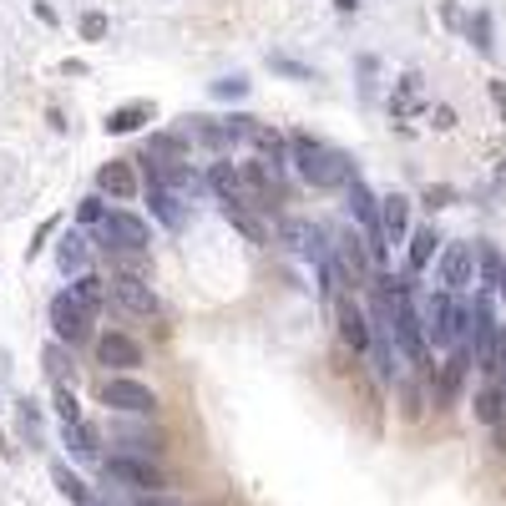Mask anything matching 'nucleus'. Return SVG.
Segmentation results:
<instances>
[{
	"label": "nucleus",
	"mask_w": 506,
	"mask_h": 506,
	"mask_svg": "<svg viewBox=\"0 0 506 506\" xmlns=\"http://www.w3.org/2000/svg\"><path fill=\"white\" fill-rule=\"evenodd\" d=\"M213 97H223V101H228V97H248V81H243V77H223V81H213Z\"/></svg>",
	"instance_id": "c756f323"
},
{
	"label": "nucleus",
	"mask_w": 506,
	"mask_h": 506,
	"mask_svg": "<svg viewBox=\"0 0 506 506\" xmlns=\"http://www.w3.org/2000/svg\"><path fill=\"white\" fill-rule=\"evenodd\" d=\"M147 198H153V213L167 223V228H183V208H177V193L163 183H147Z\"/></svg>",
	"instance_id": "393cba45"
},
{
	"label": "nucleus",
	"mask_w": 506,
	"mask_h": 506,
	"mask_svg": "<svg viewBox=\"0 0 506 506\" xmlns=\"http://www.w3.org/2000/svg\"><path fill=\"white\" fill-rule=\"evenodd\" d=\"M496 299H506V258H501V279H496Z\"/></svg>",
	"instance_id": "a19ab883"
},
{
	"label": "nucleus",
	"mask_w": 506,
	"mask_h": 506,
	"mask_svg": "<svg viewBox=\"0 0 506 506\" xmlns=\"http://www.w3.org/2000/svg\"><path fill=\"white\" fill-rule=\"evenodd\" d=\"M77 218L81 223H107V208H101V193H91V198L77 203Z\"/></svg>",
	"instance_id": "c85d7f7f"
},
{
	"label": "nucleus",
	"mask_w": 506,
	"mask_h": 506,
	"mask_svg": "<svg viewBox=\"0 0 506 506\" xmlns=\"http://www.w3.org/2000/svg\"><path fill=\"white\" fill-rule=\"evenodd\" d=\"M486 91H491L496 111H501V121H506V81H486Z\"/></svg>",
	"instance_id": "c9c22d12"
},
{
	"label": "nucleus",
	"mask_w": 506,
	"mask_h": 506,
	"mask_svg": "<svg viewBox=\"0 0 506 506\" xmlns=\"http://www.w3.org/2000/svg\"><path fill=\"white\" fill-rule=\"evenodd\" d=\"M334 269H340V279L350 289L370 284V248H364L360 233H344V238H340V264H334Z\"/></svg>",
	"instance_id": "9b49d317"
},
{
	"label": "nucleus",
	"mask_w": 506,
	"mask_h": 506,
	"mask_svg": "<svg viewBox=\"0 0 506 506\" xmlns=\"http://www.w3.org/2000/svg\"><path fill=\"white\" fill-rule=\"evenodd\" d=\"M142 121H153V101H132V107H117L107 117V132H137V127H142Z\"/></svg>",
	"instance_id": "5701e85b"
},
{
	"label": "nucleus",
	"mask_w": 506,
	"mask_h": 506,
	"mask_svg": "<svg viewBox=\"0 0 506 506\" xmlns=\"http://www.w3.org/2000/svg\"><path fill=\"white\" fill-rule=\"evenodd\" d=\"M132 506H187V501H177V496H167V491H147V496H137Z\"/></svg>",
	"instance_id": "f704fd0d"
},
{
	"label": "nucleus",
	"mask_w": 506,
	"mask_h": 506,
	"mask_svg": "<svg viewBox=\"0 0 506 506\" xmlns=\"http://www.w3.org/2000/svg\"><path fill=\"white\" fill-rule=\"evenodd\" d=\"M71 294H77V304L87 309V314H101V309H107V299H111V289H107V279L81 274L77 284H71Z\"/></svg>",
	"instance_id": "412c9836"
},
{
	"label": "nucleus",
	"mask_w": 506,
	"mask_h": 506,
	"mask_svg": "<svg viewBox=\"0 0 506 506\" xmlns=\"http://www.w3.org/2000/svg\"><path fill=\"white\" fill-rule=\"evenodd\" d=\"M97 360L117 374H132L137 364H142V344L121 330H107V334H97Z\"/></svg>",
	"instance_id": "6e6552de"
},
{
	"label": "nucleus",
	"mask_w": 506,
	"mask_h": 506,
	"mask_svg": "<svg viewBox=\"0 0 506 506\" xmlns=\"http://www.w3.org/2000/svg\"><path fill=\"white\" fill-rule=\"evenodd\" d=\"M46 314H51V334H56V344H71V350H77V344H87V340H91V314L77 304V294H71V289H67V294H56Z\"/></svg>",
	"instance_id": "39448f33"
},
{
	"label": "nucleus",
	"mask_w": 506,
	"mask_h": 506,
	"mask_svg": "<svg viewBox=\"0 0 506 506\" xmlns=\"http://www.w3.org/2000/svg\"><path fill=\"white\" fill-rule=\"evenodd\" d=\"M51 481H56V491L67 496V501H71V506H91V486H87V481H81V476H77V471H71V466H67V461H51Z\"/></svg>",
	"instance_id": "6ab92c4d"
},
{
	"label": "nucleus",
	"mask_w": 506,
	"mask_h": 506,
	"mask_svg": "<svg viewBox=\"0 0 506 506\" xmlns=\"http://www.w3.org/2000/svg\"><path fill=\"white\" fill-rule=\"evenodd\" d=\"M81 36H87V41H101V36H107V16H81Z\"/></svg>",
	"instance_id": "473e14b6"
},
{
	"label": "nucleus",
	"mask_w": 506,
	"mask_h": 506,
	"mask_svg": "<svg viewBox=\"0 0 506 506\" xmlns=\"http://www.w3.org/2000/svg\"><path fill=\"white\" fill-rule=\"evenodd\" d=\"M101 406L127 410V416H153L157 390L142 385V380H132V374H107V380H101Z\"/></svg>",
	"instance_id": "20e7f679"
},
{
	"label": "nucleus",
	"mask_w": 506,
	"mask_h": 506,
	"mask_svg": "<svg viewBox=\"0 0 506 506\" xmlns=\"http://www.w3.org/2000/svg\"><path fill=\"white\" fill-rule=\"evenodd\" d=\"M107 248H127V253H142L147 243H153V228H147V218H137V213H127V208H111L107 213Z\"/></svg>",
	"instance_id": "0eeeda50"
},
{
	"label": "nucleus",
	"mask_w": 506,
	"mask_h": 506,
	"mask_svg": "<svg viewBox=\"0 0 506 506\" xmlns=\"http://www.w3.org/2000/svg\"><path fill=\"white\" fill-rule=\"evenodd\" d=\"M208 187L218 193L223 203H243V208H253V187H248V177H243V167L218 163V167L208 173Z\"/></svg>",
	"instance_id": "4468645a"
},
{
	"label": "nucleus",
	"mask_w": 506,
	"mask_h": 506,
	"mask_svg": "<svg viewBox=\"0 0 506 506\" xmlns=\"http://www.w3.org/2000/svg\"><path fill=\"white\" fill-rule=\"evenodd\" d=\"M436 127H440V132H451V127H456V111H451V107H436Z\"/></svg>",
	"instance_id": "58836bf2"
},
{
	"label": "nucleus",
	"mask_w": 506,
	"mask_h": 506,
	"mask_svg": "<svg viewBox=\"0 0 506 506\" xmlns=\"http://www.w3.org/2000/svg\"><path fill=\"white\" fill-rule=\"evenodd\" d=\"M446 203H456V187H426V208H446Z\"/></svg>",
	"instance_id": "72a5a7b5"
},
{
	"label": "nucleus",
	"mask_w": 506,
	"mask_h": 506,
	"mask_svg": "<svg viewBox=\"0 0 506 506\" xmlns=\"http://www.w3.org/2000/svg\"><path fill=\"white\" fill-rule=\"evenodd\" d=\"M471 410H476V420H481V426H501L506 420V385L501 380H486L481 390H476V400H471Z\"/></svg>",
	"instance_id": "f3484780"
},
{
	"label": "nucleus",
	"mask_w": 506,
	"mask_h": 506,
	"mask_svg": "<svg viewBox=\"0 0 506 506\" xmlns=\"http://www.w3.org/2000/svg\"><path fill=\"white\" fill-rule=\"evenodd\" d=\"M380 228H385V243L410 238V198L406 193H385L380 198Z\"/></svg>",
	"instance_id": "dca6fc26"
},
{
	"label": "nucleus",
	"mask_w": 506,
	"mask_h": 506,
	"mask_svg": "<svg viewBox=\"0 0 506 506\" xmlns=\"http://www.w3.org/2000/svg\"><path fill=\"white\" fill-rule=\"evenodd\" d=\"M56 416H61V426H77V420H87V416H81V406H77V390L56 385Z\"/></svg>",
	"instance_id": "cd10ccee"
},
{
	"label": "nucleus",
	"mask_w": 506,
	"mask_h": 506,
	"mask_svg": "<svg viewBox=\"0 0 506 506\" xmlns=\"http://www.w3.org/2000/svg\"><path fill=\"white\" fill-rule=\"evenodd\" d=\"M334 5H340V11H354V5H360V0H334Z\"/></svg>",
	"instance_id": "79ce46f5"
},
{
	"label": "nucleus",
	"mask_w": 506,
	"mask_h": 506,
	"mask_svg": "<svg viewBox=\"0 0 506 506\" xmlns=\"http://www.w3.org/2000/svg\"><path fill=\"white\" fill-rule=\"evenodd\" d=\"M46 364H51L56 385H67V344H51V350H46Z\"/></svg>",
	"instance_id": "7c9ffc66"
},
{
	"label": "nucleus",
	"mask_w": 506,
	"mask_h": 506,
	"mask_svg": "<svg viewBox=\"0 0 506 506\" xmlns=\"http://www.w3.org/2000/svg\"><path fill=\"white\" fill-rule=\"evenodd\" d=\"M426 340L440 344V350H456V344L471 340V304L461 294H446L440 289L426 309Z\"/></svg>",
	"instance_id": "f03ea898"
},
{
	"label": "nucleus",
	"mask_w": 506,
	"mask_h": 506,
	"mask_svg": "<svg viewBox=\"0 0 506 506\" xmlns=\"http://www.w3.org/2000/svg\"><path fill=\"white\" fill-rule=\"evenodd\" d=\"M461 31H466V41H471L481 56H491V51H496V41H491V36H496L491 11H471V16H466V26H461Z\"/></svg>",
	"instance_id": "b1692460"
},
{
	"label": "nucleus",
	"mask_w": 506,
	"mask_h": 506,
	"mask_svg": "<svg viewBox=\"0 0 506 506\" xmlns=\"http://www.w3.org/2000/svg\"><path fill=\"white\" fill-rule=\"evenodd\" d=\"M501 248H491V243H476V274H481V289L486 294H496V279H501Z\"/></svg>",
	"instance_id": "a878e982"
},
{
	"label": "nucleus",
	"mask_w": 506,
	"mask_h": 506,
	"mask_svg": "<svg viewBox=\"0 0 506 506\" xmlns=\"http://www.w3.org/2000/svg\"><path fill=\"white\" fill-rule=\"evenodd\" d=\"M87 258H91V248H87V238L81 233H67L61 238V248H56V264H61V274H87Z\"/></svg>",
	"instance_id": "aec40b11"
},
{
	"label": "nucleus",
	"mask_w": 506,
	"mask_h": 506,
	"mask_svg": "<svg viewBox=\"0 0 506 506\" xmlns=\"http://www.w3.org/2000/svg\"><path fill=\"white\" fill-rule=\"evenodd\" d=\"M248 137H253V142H258V147H264L269 157H274V167L284 163V147H289V142L274 132V127H264V121H253V132H248Z\"/></svg>",
	"instance_id": "bb28decb"
},
{
	"label": "nucleus",
	"mask_w": 506,
	"mask_h": 506,
	"mask_svg": "<svg viewBox=\"0 0 506 506\" xmlns=\"http://www.w3.org/2000/svg\"><path fill=\"white\" fill-rule=\"evenodd\" d=\"M223 218H228L233 228H238L243 238H248V243H258V248H264V243H269V228H264V223H258V218H253V213L243 208V203H223Z\"/></svg>",
	"instance_id": "4be33fe9"
},
{
	"label": "nucleus",
	"mask_w": 506,
	"mask_h": 506,
	"mask_svg": "<svg viewBox=\"0 0 506 506\" xmlns=\"http://www.w3.org/2000/svg\"><path fill=\"white\" fill-rule=\"evenodd\" d=\"M61 440H67V451L81 456V461H101V430L91 420H77V426H61Z\"/></svg>",
	"instance_id": "a211bd4d"
},
{
	"label": "nucleus",
	"mask_w": 506,
	"mask_h": 506,
	"mask_svg": "<svg viewBox=\"0 0 506 506\" xmlns=\"http://www.w3.org/2000/svg\"><path fill=\"white\" fill-rule=\"evenodd\" d=\"M101 471H107L117 486H132L137 496H147V491H167V471L153 461V456H132V451L101 456Z\"/></svg>",
	"instance_id": "7ed1b4c3"
},
{
	"label": "nucleus",
	"mask_w": 506,
	"mask_h": 506,
	"mask_svg": "<svg viewBox=\"0 0 506 506\" xmlns=\"http://www.w3.org/2000/svg\"><path fill=\"white\" fill-rule=\"evenodd\" d=\"M111 299H117L121 309H132V314H157V309H163L142 274H117L111 279Z\"/></svg>",
	"instance_id": "9d476101"
},
{
	"label": "nucleus",
	"mask_w": 506,
	"mask_h": 506,
	"mask_svg": "<svg viewBox=\"0 0 506 506\" xmlns=\"http://www.w3.org/2000/svg\"><path fill=\"white\" fill-rule=\"evenodd\" d=\"M274 71H284V77H294V81H314V71L299 67V61H289V56H274Z\"/></svg>",
	"instance_id": "2f4dec72"
},
{
	"label": "nucleus",
	"mask_w": 506,
	"mask_h": 506,
	"mask_svg": "<svg viewBox=\"0 0 506 506\" xmlns=\"http://www.w3.org/2000/svg\"><path fill=\"white\" fill-rule=\"evenodd\" d=\"M496 193H501V198H506V157H501V163H496Z\"/></svg>",
	"instance_id": "ea45409f"
},
{
	"label": "nucleus",
	"mask_w": 506,
	"mask_h": 506,
	"mask_svg": "<svg viewBox=\"0 0 506 506\" xmlns=\"http://www.w3.org/2000/svg\"><path fill=\"white\" fill-rule=\"evenodd\" d=\"M440 16H446V26H466V16H461V5H456V0H446V5H440Z\"/></svg>",
	"instance_id": "e433bc0d"
},
{
	"label": "nucleus",
	"mask_w": 506,
	"mask_h": 506,
	"mask_svg": "<svg viewBox=\"0 0 506 506\" xmlns=\"http://www.w3.org/2000/svg\"><path fill=\"white\" fill-rule=\"evenodd\" d=\"M436 279L446 294H466L476 284V248L471 243H446L436 258Z\"/></svg>",
	"instance_id": "423d86ee"
},
{
	"label": "nucleus",
	"mask_w": 506,
	"mask_h": 506,
	"mask_svg": "<svg viewBox=\"0 0 506 506\" xmlns=\"http://www.w3.org/2000/svg\"><path fill=\"white\" fill-rule=\"evenodd\" d=\"M51 233H56V218H46V223H41V233H36V243H31V248H26V253H31V258H36V253H41V238H51Z\"/></svg>",
	"instance_id": "4c0bfd02"
},
{
	"label": "nucleus",
	"mask_w": 506,
	"mask_h": 506,
	"mask_svg": "<svg viewBox=\"0 0 506 506\" xmlns=\"http://www.w3.org/2000/svg\"><path fill=\"white\" fill-rule=\"evenodd\" d=\"M97 193H101V198H117V203H132L137 198L132 163H101L97 167Z\"/></svg>",
	"instance_id": "f8f14e48"
},
{
	"label": "nucleus",
	"mask_w": 506,
	"mask_h": 506,
	"mask_svg": "<svg viewBox=\"0 0 506 506\" xmlns=\"http://www.w3.org/2000/svg\"><path fill=\"white\" fill-rule=\"evenodd\" d=\"M334 304V320H340V340L350 344L354 354H364L374 344V334H370V320H364V309L354 304V299H344V294H334L330 299Z\"/></svg>",
	"instance_id": "1a4fd4ad"
},
{
	"label": "nucleus",
	"mask_w": 506,
	"mask_h": 506,
	"mask_svg": "<svg viewBox=\"0 0 506 506\" xmlns=\"http://www.w3.org/2000/svg\"><path fill=\"white\" fill-rule=\"evenodd\" d=\"M289 163H294L299 177H304V183H314V187H350V177H354V163L340 153V147L314 142L309 132L289 137Z\"/></svg>",
	"instance_id": "f257e3e1"
},
{
	"label": "nucleus",
	"mask_w": 506,
	"mask_h": 506,
	"mask_svg": "<svg viewBox=\"0 0 506 506\" xmlns=\"http://www.w3.org/2000/svg\"><path fill=\"white\" fill-rule=\"evenodd\" d=\"M410 248H406V274L416 279L420 269H430V258H440V233L436 223H420V228H410Z\"/></svg>",
	"instance_id": "2eb2a0df"
},
{
	"label": "nucleus",
	"mask_w": 506,
	"mask_h": 506,
	"mask_svg": "<svg viewBox=\"0 0 506 506\" xmlns=\"http://www.w3.org/2000/svg\"><path fill=\"white\" fill-rule=\"evenodd\" d=\"M471 344H456L451 354H446V364H440V385H436V400H446L451 406L456 395H461V385H466V370H471Z\"/></svg>",
	"instance_id": "ddd939ff"
}]
</instances>
